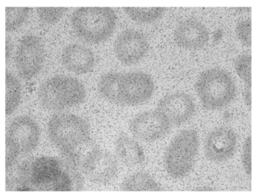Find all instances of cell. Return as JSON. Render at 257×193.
I'll return each instance as SVG.
<instances>
[{"label":"cell","instance_id":"cell-1","mask_svg":"<svg viewBox=\"0 0 257 193\" xmlns=\"http://www.w3.org/2000/svg\"><path fill=\"white\" fill-rule=\"evenodd\" d=\"M71 23L81 40L97 45L112 36L117 24V15L111 8L81 7L75 9Z\"/></svg>","mask_w":257,"mask_h":193},{"label":"cell","instance_id":"cell-2","mask_svg":"<svg viewBox=\"0 0 257 193\" xmlns=\"http://www.w3.org/2000/svg\"><path fill=\"white\" fill-rule=\"evenodd\" d=\"M50 140L61 153H73L90 141L88 123L72 114H57L51 117L48 126Z\"/></svg>","mask_w":257,"mask_h":193},{"label":"cell","instance_id":"cell-3","mask_svg":"<svg viewBox=\"0 0 257 193\" xmlns=\"http://www.w3.org/2000/svg\"><path fill=\"white\" fill-rule=\"evenodd\" d=\"M196 90L206 109L220 110L236 96V86L229 72L219 68L208 69L198 77Z\"/></svg>","mask_w":257,"mask_h":193},{"label":"cell","instance_id":"cell-4","mask_svg":"<svg viewBox=\"0 0 257 193\" xmlns=\"http://www.w3.org/2000/svg\"><path fill=\"white\" fill-rule=\"evenodd\" d=\"M86 90L76 78L57 75L39 87L38 99L41 105L51 111H63L84 102Z\"/></svg>","mask_w":257,"mask_h":193},{"label":"cell","instance_id":"cell-5","mask_svg":"<svg viewBox=\"0 0 257 193\" xmlns=\"http://www.w3.org/2000/svg\"><path fill=\"white\" fill-rule=\"evenodd\" d=\"M199 138L194 130L180 132L166 149L164 165L168 174L175 179L186 177L194 165Z\"/></svg>","mask_w":257,"mask_h":193},{"label":"cell","instance_id":"cell-6","mask_svg":"<svg viewBox=\"0 0 257 193\" xmlns=\"http://www.w3.org/2000/svg\"><path fill=\"white\" fill-rule=\"evenodd\" d=\"M31 183L34 191H75L72 176L61 159L51 156H41L33 160Z\"/></svg>","mask_w":257,"mask_h":193},{"label":"cell","instance_id":"cell-7","mask_svg":"<svg viewBox=\"0 0 257 193\" xmlns=\"http://www.w3.org/2000/svg\"><path fill=\"white\" fill-rule=\"evenodd\" d=\"M154 92L151 75L142 72L121 74L117 87L118 104L126 106L143 105L150 100Z\"/></svg>","mask_w":257,"mask_h":193},{"label":"cell","instance_id":"cell-8","mask_svg":"<svg viewBox=\"0 0 257 193\" xmlns=\"http://www.w3.org/2000/svg\"><path fill=\"white\" fill-rule=\"evenodd\" d=\"M81 169L90 181L97 184H107L117 177L118 164L111 153L95 147L89 150L81 159Z\"/></svg>","mask_w":257,"mask_h":193},{"label":"cell","instance_id":"cell-9","mask_svg":"<svg viewBox=\"0 0 257 193\" xmlns=\"http://www.w3.org/2000/svg\"><path fill=\"white\" fill-rule=\"evenodd\" d=\"M45 61V50L37 36L27 35L20 41L15 64L18 75L24 80L34 78L40 72Z\"/></svg>","mask_w":257,"mask_h":193},{"label":"cell","instance_id":"cell-10","mask_svg":"<svg viewBox=\"0 0 257 193\" xmlns=\"http://www.w3.org/2000/svg\"><path fill=\"white\" fill-rule=\"evenodd\" d=\"M39 140V125L29 116L14 119L6 132V144L16 149L20 154L31 153L37 147Z\"/></svg>","mask_w":257,"mask_h":193},{"label":"cell","instance_id":"cell-11","mask_svg":"<svg viewBox=\"0 0 257 193\" xmlns=\"http://www.w3.org/2000/svg\"><path fill=\"white\" fill-rule=\"evenodd\" d=\"M172 125L158 110L139 113L132 120L130 131L135 138L143 141H155L166 136Z\"/></svg>","mask_w":257,"mask_h":193},{"label":"cell","instance_id":"cell-12","mask_svg":"<svg viewBox=\"0 0 257 193\" xmlns=\"http://www.w3.org/2000/svg\"><path fill=\"white\" fill-rule=\"evenodd\" d=\"M237 148V137L230 128L217 127L209 132L205 142V155L207 159L215 163L230 159Z\"/></svg>","mask_w":257,"mask_h":193},{"label":"cell","instance_id":"cell-13","mask_svg":"<svg viewBox=\"0 0 257 193\" xmlns=\"http://www.w3.org/2000/svg\"><path fill=\"white\" fill-rule=\"evenodd\" d=\"M149 50L146 37L140 32L126 30L122 32L114 43V52L119 61L126 66L140 63Z\"/></svg>","mask_w":257,"mask_h":193},{"label":"cell","instance_id":"cell-14","mask_svg":"<svg viewBox=\"0 0 257 193\" xmlns=\"http://www.w3.org/2000/svg\"><path fill=\"white\" fill-rule=\"evenodd\" d=\"M157 109L166 117L172 126H179L193 117L196 105L187 93H172L160 99Z\"/></svg>","mask_w":257,"mask_h":193},{"label":"cell","instance_id":"cell-15","mask_svg":"<svg viewBox=\"0 0 257 193\" xmlns=\"http://www.w3.org/2000/svg\"><path fill=\"white\" fill-rule=\"evenodd\" d=\"M209 31L202 23L193 19L181 21L174 32L178 47L189 51L202 49L209 41Z\"/></svg>","mask_w":257,"mask_h":193},{"label":"cell","instance_id":"cell-16","mask_svg":"<svg viewBox=\"0 0 257 193\" xmlns=\"http://www.w3.org/2000/svg\"><path fill=\"white\" fill-rule=\"evenodd\" d=\"M61 62L65 69L76 75H84L93 70L95 57L93 51L79 44H71L63 49Z\"/></svg>","mask_w":257,"mask_h":193},{"label":"cell","instance_id":"cell-17","mask_svg":"<svg viewBox=\"0 0 257 193\" xmlns=\"http://www.w3.org/2000/svg\"><path fill=\"white\" fill-rule=\"evenodd\" d=\"M33 159L15 164L6 170V191H34L31 183Z\"/></svg>","mask_w":257,"mask_h":193},{"label":"cell","instance_id":"cell-18","mask_svg":"<svg viewBox=\"0 0 257 193\" xmlns=\"http://www.w3.org/2000/svg\"><path fill=\"white\" fill-rule=\"evenodd\" d=\"M115 152L118 159L127 166L143 163L145 153L137 141L126 135H121L115 141Z\"/></svg>","mask_w":257,"mask_h":193},{"label":"cell","instance_id":"cell-19","mask_svg":"<svg viewBox=\"0 0 257 193\" xmlns=\"http://www.w3.org/2000/svg\"><path fill=\"white\" fill-rule=\"evenodd\" d=\"M121 189L127 192L161 191L162 188L155 179L147 174L139 172L126 177L121 184Z\"/></svg>","mask_w":257,"mask_h":193},{"label":"cell","instance_id":"cell-20","mask_svg":"<svg viewBox=\"0 0 257 193\" xmlns=\"http://www.w3.org/2000/svg\"><path fill=\"white\" fill-rule=\"evenodd\" d=\"M6 115L9 116L18 108L21 99V87L18 78L6 71Z\"/></svg>","mask_w":257,"mask_h":193},{"label":"cell","instance_id":"cell-21","mask_svg":"<svg viewBox=\"0 0 257 193\" xmlns=\"http://www.w3.org/2000/svg\"><path fill=\"white\" fill-rule=\"evenodd\" d=\"M126 15L133 21L140 24H152L163 18L166 9L161 7L154 8H124Z\"/></svg>","mask_w":257,"mask_h":193},{"label":"cell","instance_id":"cell-22","mask_svg":"<svg viewBox=\"0 0 257 193\" xmlns=\"http://www.w3.org/2000/svg\"><path fill=\"white\" fill-rule=\"evenodd\" d=\"M121 74L108 72L101 78L99 83V91L101 96L108 102L118 104L117 87Z\"/></svg>","mask_w":257,"mask_h":193},{"label":"cell","instance_id":"cell-23","mask_svg":"<svg viewBox=\"0 0 257 193\" xmlns=\"http://www.w3.org/2000/svg\"><path fill=\"white\" fill-rule=\"evenodd\" d=\"M28 7L6 8V31L13 32L23 25L30 15Z\"/></svg>","mask_w":257,"mask_h":193},{"label":"cell","instance_id":"cell-24","mask_svg":"<svg viewBox=\"0 0 257 193\" xmlns=\"http://www.w3.org/2000/svg\"><path fill=\"white\" fill-rule=\"evenodd\" d=\"M235 70L246 87L251 89V55L244 54L235 60Z\"/></svg>","mask_w":257,"mask_h":193},{"label":"cell","instance_id":"cell-25","mask_svg":"<svg viewBox=\"0 0 257 193\" xmlns=\"http://www.w3.org/2000/svg\"><path fill=\"white\" fill-rule=\"evenodd\" d=\"M67 9L65 7H39L36 11L42 24L53 25L61 19Z\"/></svg>","mask_w":257,"mask_h":193},{"label":"cell","instance_id":"cell-26","mask_svg":"<svg viewBox=\"0 0 257 193\" xmlns=\"http://www.w3.org/2000/svg\"><path fill=\"white\" fill-rule=\"evenodd\" d=\"M236 35L243 45L251 46V21L250 19L241 21L237 25Z\"/></svg>","mask_w":257,"mask_h":193},{"label":"cell","instance_id":"cell-27","mask_svg":"<svg viewBox=\"0 0 257 193\" xmlns=\"http://www.w3.org/2000/svg\"><path fill=\"white\" fill-rule=\"evenodd\" d=\"M242 164L246 174L251 175V138L249 136L244 142L242 151Z\"/></svg>","mask_w":257,"mask_h":193},{"label":"cell","instance_id":"cell-28","mask_svg":"<svg viewBox=\"0 0 257 193\" xmlns=\"http://www.w3.org/2000/svg\"><path fill=\"white\" fill-rule=\"evenodd\" d=\"M6 145V170L15 165L18 162V158L20 153L16 149L14 148L9 144Z\"/></svg>","mask_w":257,"mask_h":193},{"label":"cell","instance_id":"cell-29","mask_svg":"<svg viewBox=\"0 0 257 193\" xmlns=\"http://www.w3.org/2000/svg\"><path fill=\"white\" fill-rule=\"evenodd\" d=\"M243 97H244L246 105H247L249 108H250V107H251V92H250V88L246 87L244 93H243Z\"/></svg>","mask_w":257,"mask_h":193},{"label":"cell","instance_id":"cell-30","mask_svg":"<svg viewBox=\"0 0 257 193\" xmlns=\"http://www.w3.org/2000/svg\"><path fill=\"white\" fill-rule=\"evenodd\" d=\"M6 61H9L12 53V44L9 38L6 39Z\"/></svg>","mask_w":257,"mask_h":193}]
</instances>
